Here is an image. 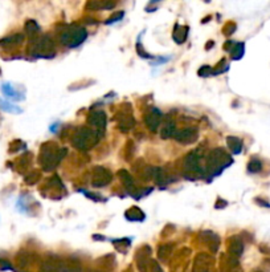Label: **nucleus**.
Instances as JSON below:
<instances>
[{
    "mask_svg": "<svg viewBox=\"0 0 270 272\" xmlns=\"http://www.w3.org/2000/svg\"><path fill=\"white\" fill-rule=\"evenodd\" d=\"M65 156H67V149H60L54 143L48 142L44 143L41 147L39 162L45 171H49V170L54 169Z\"/></svg>",
    "mask_w": 270,
    "mask_h": 272,
    "instance_id": "f257e3e1",
    "label": "nucleus"
},
{
    "mask_svg": "<svg viewBox=\"0 0 270 272\" xmlns=\"http://www.w3.org/2000/svg\"><path fill=\"white\" fill-rule=\"evenodd\" d=\"M101 136L102 134L98 133L93 128H80L75 130V133L72 137V145L78 150L88 152L97 145Z\"/></svg>",
    "mask_w": 270,
    "mask_h": 272,
    "instance_id": "f03ea898",
    "label": "nucleus"
},
{
    "mask_svg": "<svg viewBox=\"0 0 270 272\" xmlns=\"http://www.w3.org/2000/svg\"><path fill=\"white\" fill-rule=\"evenodd\" d=\"M230 163H232V158L229 154L221 147H216L211 150L207 157V171L212 174H217Z\"/></svg>",
    "mask_w": 270,
    "mask_h": 272,
    "instance_id": "7ed1b4c3",
    "label": "nucleus"
},
{
    "mask_svg": "<svg viewBox=\"0 0 270 272\" xmlns=\"http://www.w3.org/2000/svg\"><path fill=\"white\" fill-rule=\"evenodd\" d=\"M86 36H88V32L85 31V28L73 24V26H67L62 29V32L60 33V41L67 47L75 48L84 43Z\"/></svg>",
    "mask_w": 270,
    "mask_h": 272,
    "instance_id": "20e7f679",
    "label": "nucleus"
},
{
    "mask_svg": "<svg viewBox=\"0 0 270 272\" xmlns=\"http://www.w3.org/2000/svg\"><path fill=\"white\" fill-rule=\"evenodd\" d=\"M28 51L36 57H49V56H53L54 44L49 36H41L32 41Z\"/></svg>",
    "mask_w": 270,
    "mask_h": 272,
    "instance_id": "39448f33",
    "label": "nucleus"
},
{
    "mask_svg": "<svg viewBox=\"0 0 270 272\" xmlns=\"http://www.w3.org/2000/svg\"><path fill=\"white\" fill-rule=\"evenodd\" d=\"M184 170L192 174L201 175L204 174V170L201 167V152L200 150H195L191 152L184 160Z\"/></svg>",
    "mask_w": 270,
    "mask_h": 272,
    "instance_id": "423d86ee",
    "label": "nucleus"
},
{
    "mask_svg": "<svg viewBox=\"0 0 270 272\" xmlns=\"http://www.w3.org/2000/svg\"><path fill=\"white\" fill-rule=\"evenodd\" d=\"M111 178L113 175L109 170L98 166V167H94L93 173H92V185L94 188H103L110 183Z\"/></svg>",
    "mask_w": 270,
    "mask_h": 272,
    "instance_id": "0eeeda50",
    "label": "nucleus"
},
{
    "mask_svg": "<svg viewBox=\"0 0 270 272\" xmlns=\"http://www.w3.org/2000/svg\"><path fill=\"white\" fill-rule=\"evenodd\" d=\"M197 137H199V132L196 128H192V126L177 130L175 133V139L183 145H191V143L196 142Z\"/></svg>",
    "mask_w": 270,
    "mask_h": 272,
    "instance_id": "6e6552de",
    "label": "nucleus"
},
{
    "mask_svg": "<svg viewBox=\"0 0 270 272\" xmlns=\"http://www.w3.org/2000/svg\"><path fill=\"white\" fill-rule=\"evenodd\" d=\"M88 122L93 126L94 130L102 134L105 132V126H106V113L102 110H94L89 114Z\"/></svg>",
    "mask_w": 270,
    "mask_h": 272,
    "instance_id": "1a4fd4ad",
    "label": "nucleus"
},
{
    "mask_svg": "<svg viewBox=\"0 0 270 272\" xmlns=\"http://www.w3.org/2000/svg\"><path fill=\"white\" fill-rule=\"evenodd\" d=\"M162 113L160 110L152 108L150 112L147 113L146 117H145V122H146L147 128L151 130V132H156V129L160 126V122H162Z\"/></svg>",
    "mask_w": 270,
    "mask_h": 272,
    "instance_id": "9d476101",
    "label": "nucleus"
},
{
    "mask_svg": "<svg viewBox=\"0 0 270 272\" xmlns=\"http://www.w3.org/2000/svg\"><path fill=\"white\" fill-rule=\"evenodd\" d=\"M228 250L233 256H241L244 252V242L240 239L239 237H232L229 239V245H228Z\"/></svg>",
    "mask_w": 270,
    "mask_h": 272,
    "instance_id": "9b49d317",
    "label": "nucleus"
},
{
    "mask_svg": "<svg viewBox=\"0 0 270 272\" xmlns=\"http://www.w3.org/2000/svg\"><path fill=\"white\" fill-rule=\"evenodd\" d=\"M176 133V125H175V122H173L171 118L166 121V124L162 128V132H160V136H162V138L167 139L171 138L172 136H175Z\"/></svg>",
    "mask_w": 270,
    "mask_h": 272,
    "instance_id": "f8f14e48",
    "label": "nucleus"
},
{
    "mask_svg": "<svg viewBox=\"0 0 270 272\" xmlns=\"http://www.w3.org/2000/svg\"><path fill=\"white\" fill-rule=\"evenodd\" d=\"M1 92L4 94L5 97L12 98V100H23V97L20 94L14 89V86L8 82H4V84H1Z\"/></svg>",
    "mask_w": 270,
    "mask_h": 272,
    "instance_id": "ddd939ff",
    "label": "nucleus"
},
{
    "mask_svg": "<svg viewBox=\"0 0 270 272\" xmlns=\"http://www.w3.org/2000/svg\"><path fill=\"white\" fill-rule=\"evenodd\" d=\"M226 142H228L230 152L233 153V154H239L243 150V141L237 138V137H228Z\"/></svg>",
    "mask_w": 270,
    "mask_h": 272,
    "instance_id": "4468645a",
    "label": "nucleus"
},
{
    "mask_svg": "<svg viewBox=\"0 0 270 272\" xmlns=\"http://www.w3.org/2000/svg\"><path fill=\"white\" fill-rule=\"evenodd\" d=\"M134 126V118L130 114L128 116H122L120 118V128L122 132H128Z\"/></svg>",
    "mask_w": 270,
    "mask_h": 272,
    "instance_id": "2eb2a0df",
    "label": "nucleus"
},
{
    "mask_svg": "<svg viewBox=\"0 0 270 272\" xmlns=\"http://www.w3.org/2000/svg\"><path fill=\"white\" fill-rule=\"evenodd\" d=\"M187 31H188V28L187 27H180V26H176V27H175L173 39H175V41H176L177 44H182L183 41L186 40Z\"/></svg>",
    "mask_w": 270,
    "mask_h": 272,
    "instance_id": "dca6fc26",
    "label": "nucleus"
},
{
    "mask_svg": "<svg viewBox=\"0 0 270 272\" xmlns=\"http://www.w3.org/2000/svg\"><path fill=\"white\" fill-rule=\"evenodd\" d=\"M23 40V36L22 35H14V36H9L4 40L0 41V44L3 45V47H14V45L20 44V41Z\"/></svg>",
    "mask_w": 270,
    "mask_h": 272,
    "instance_id": "f3484780",
    "label": "nucleus"
},
{
    "mask_svg": "<svg viewBox=\"0 0 270 272\" xmlns=\"http://www.w3.org/2000/svg\"><path fill=\"white\" fill-rule=\"evenodd\" d=\"M0 109H3L5 112L8 113H20L22 112V109L18 107H15L12 104L7 103V101H3V100H0Z\"/></svg>",
    "mask_w": 270,
    "mask_h": 272,
    "instance_id": "a211bd4d",
    "label": "nucleus"
},
{
    "mask_svg": "<svg viewBox=\"0 0 270 272\" xmlns=\"http://www.w3.org/2000/svg\"><path fill=\"white\" fill-rule=\"evenodd\" d=\"M120 177H121V179H122V182L124 183V186H126V188H133L134 186V179H133V177H131V175L128 174L127 171H124V170H121L120 171Z\"/></svg>",
    "mask_w": 270,
    "mask_h": 272,
    "instance_id": "6ab92c4d",
    "label": "nucleus"
},
{
    "mask_svg": "<svg viewBox=\"0 0 270 272\" xmlns=\"http://www.w3.org/2000/svg\"><path fill=\"white\" fill-rule=\"evenodd\" d=\"M25 31L29 36H35L37 32L40 31V28L37 26V23L33 22V20H28L27 24H25Z\"/></svg>",
    "mask_w": 270,
    "mask_h": 272,
    "instance_id": "aec40b11",
    "label": "nucleus"
},
{
    "mask_svg": "<svg viewBox=\"0 0 270 272\" xmlns=\"http://www.w3.org/2000/svg\"><path fill=\"white\" fill-rule=\"evenodd\" d=\"M261 169H262V163L260 160H256V158H254V160H252L250 162H249L248 170L250 171V173H258Z\"/></svg>",
    "mask_w": 270,
    "mask_h": 272,
    "instance_id": "412c9836",
    "label": "nucleus"
},
{
    "mask_svg": "<svg viewBox=\"0 0 270 272\" xmlns=\"http://www.w3.org/2000/svg\"><path fill=\"white\" fill-rule=\"evenodd\" d=\"M244 54V44L243 43H239V44H236L232 49V57L235 58V60H239V58L243 57Z\"/></svg>",
    "mask_w": 270,
    "mask_h": 272,
    "instance_id": "4be33fe9",
    "label": "nucleus"
},
{
    "mask_svg": "<svg viewBox=\"0 0 270 272\" xmlns=\"http://www.w3.org/2000/svg\"><path fill=\"white\" fill-rule=\"evenodd\" d=\"M123 12H118V14L115 15V16H113V18H110L109 20L106 22V24H111V23H117L118 20H121V19L123 18Z\"/></svg>",
    "mask_w": 270,
    "mask_h": 272,
    "instance_id": "5701e85b",
    "label": "nucleus"
},
{
    "mask_svg": "<svg viewBox=\"0 0 270 272\" xmlns=\"http://www.w3.org/2000/svg\"><path fill=\"white\" fill-rule=\"evenodd\" d=\"M37 178H39V174H37V173H32V174L28 175L25 179H27V183H31L32 185V183L36 182V179Z\"/></svg>",
    "mask_w": 270,
    "mask_h": 272,
    "instance_id": "b1692460",
    "label": "nucleus"
}]
</instances>
